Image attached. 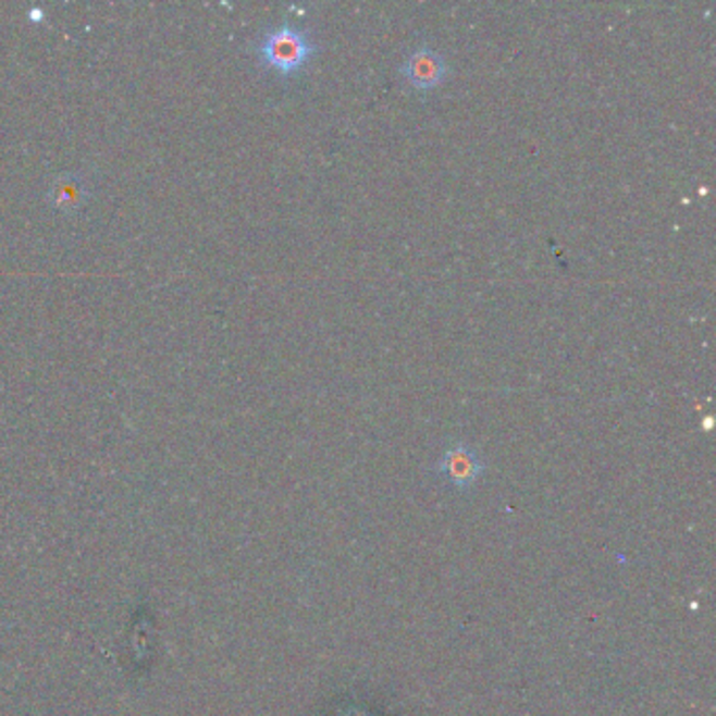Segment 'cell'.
<instances>
[{"mask_svg":"<svg viewBox=\"0 0 716 716\" xmlns=\"http://www.w3.org/2000/svg\"><path fill=\"white\" fill-rule=\"evenodd\" d=\"M318 45L307 32L293 24H282L266 32L257 45V55L263 65L280 76H293L316 58Z\"/></svg>","mask_w":716,"mask_h":716,"instance_id":"6da1fadb","label":"cell"},{"mask_svg":"<svg viewBox=\"0 0 716 716\" xmlns=\"http://www.w3.org/2000/svg\"><path fill=\"white\" fill-rule=\"evenodd\" d=\"M402 74L415 89L433 90L446 81L448 63L437 51L420 47L402 63Z\"/></svg>","mask_w":716,"mask_h":716,"instance_id":"7a4b0ae2","label":"cell"},{"mask_svg":"<svg viewBox=\"0 0 716 716\" xmlns=\"http://www.w3.org/2000/svg\"><path fill=\"white\" fill-rule=\"evenodd\" d=\"M437 471L448 479L456 487H469L473 485L481 473H483V460L479 458L478 452L467 444H456L446 449L442 456Z\"/></svg>","mask_w":716,"mask_h":716,"instance_id":"3957f363","label":"cell"},{"mask_svg":"<svg viewBox=\"0 0 716 716\" xmlns=\"http://www.w3.org/2000/svg\"><path fill=\"white\" fill-rule=\"evenodd\" d=\"M87 198V181L83 180L81 173H61L55 180L51 181L47 200L51 207L63 210V212H74L85 205Z\"/></svg>","mask_w":716,"mask_h":716,"instance_id":"277c9868","label":"cell"}]
</instances>
